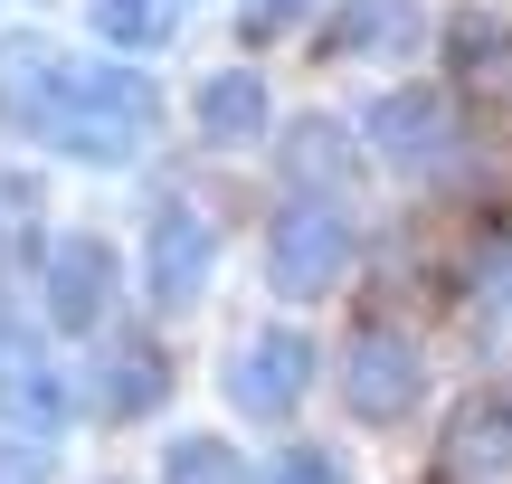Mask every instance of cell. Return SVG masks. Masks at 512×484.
Masks as SVG:
<instances>
[{
	"label": "cell",
	"instance_id": "cell-1",
	"mask_svg": "<svg viewBox=\"0 0 512 484\" xmlns=\"http://www.w3.org/2000/svg\"><path fill=\"white\" fill-rule=\"evenodd\" d=\"M152 124H162L152 76H133V67H76L67 76V114H57L48 143L76 152V162H95V171H114V162H143Z\"/></svg>",
	"mask_w": 512,
	"mask_h": 484
},
{
	"label": "cell",
	"instance_id": "cell-2",
	"mask_svg": "<svg viewBox=\"0 0 512 484\" xmlns=\"http://www.w3.org/2000/svg\"><path fill=\"white\" fill-rule=\"evenodd\" d=\"M351 247H361V228H351L342 200H285L266 228V285L285 304H313L351 276Z\"/></svg>",
	"mask_w": 512,
	"mask_h": 484
},
{
	"label": "cell",
	"instance_id": "cell-3",
	"mask_svg": "<svg viewBox=\"0 0 512 484\" xmlns=\"http://www.w3.org/2000/svg\"><path fill=\"white\" fill-rule=\"evenodd\" d=\"M427 399V352L418 333H399V323H361L342 352V409L361 418V428H399V418H418Z\"/></svg>",
	"mask_w": 512,
	"mask_h": 484
},
{
	"label": "cell",
	"instance_id": "cell-4",
	"mask_svg": "<svg viewBox=\"0 0 512 484\" xmlns=\"http://www.w3.org/2000/svg\"><path fill=\"white\" fill-rule=\"evenodd\" d=\"M370 143L389 152V171H408V181H446L456 171V105H446L437 86H399L370 105Z\"/></svg>",
	"mask_w": 512,
	"mask_h": 484
},
{
	"label": "cell",
	"instance_id": "cell-5",
	"mask_svg": "<svg viewBox=\"0 0 512 484\" xmlns=\"http://www.w3.org/2000/svg\"><path fill=\"white\" fill-rule=\"evenodd\" d=\"M38 304H48L57 333H105V314H114V247L95 238V228L48 238V257H38Z\"/></svg>",
	"mask_w": 512,
	"mask_h": 484
},
{
	"label": "cell",
	"instance_id": "cell-6",
	"mask_svg": "<svg viewBox=\"0 0 512 484\" xmlns=\"http://www.w3.org/2000/svg\"><path fill=\"white\" fill-rule=\"evenodd\" d=\"M304 390H313V342L294 323H256L238 352H228V399L247 418H294Z\"/></svg>",
	"mask_w": 512,
	"mask_h": 484
},
{
	"label": "cell",
	"instance_id": "cell-7",
	"mask_svg": "<svg viewBox=\"0 0 512 484\" xmlns=\"http://www.w3.org/2000/svg\"><path fill=\"white\" fill-rule=\"evenodd\" d=\"M67 48H57L48 29H10L0 38V124L10 133H57V114H67Z\"/></svg>",
	"mask_w": 512,
	"mask_h": 484
},
{
	"label": "cell",
	"instance_id": "cell-8",
	"mask_svg": "<svg viewBox=\"0 0 512 484\" xmlns=\"http://www.w3.org/2000/svg\"><path fill=\"white\" fill-rule=\"evenodd\" d=\"M143 276H152V304H200L209 295V276H219V228H209V209H190V200L152 209Z\"/></svg>",
	"mask_w": 512,
	"mask_h": 484
},
{
	"label": "cell",
	"instance_id": "cell-9",
	"mask_svg": "<svg viewBox=\"0 0 512 484\" xmlns=\"http://www.w3.org/2000/svg\"><path fill=\"white\" fill-rule=\"evenodd\" d=\"M0 428L38 437V447L67 428V380H57V361L38 352V333H19V323H0Z\"/></svg>",
	"mask_w": 512,
	"mask_h": 484
},
{
	"label": "cell",
	"instance_id": "cell-10",
	"mask_svg": "<svg viewBox=\"0 0 512 484\" xmlns=\"http://www.w3.org/2000/svg\"><path fill=\"white\" fill-rule=\"evenodd\" d=\"M162 399H171V352L152 333H114L105 352H95V418L133 428V418H152Z\"/></svg>",
	"mask_w": 512,
	"mask_h": 484
},
{
	"label": "cell",
	"instance_id": "cell-11",
	"mask_svg": "<svg viewBox=\"0 0 512 484\" xmlns=\"http://www.w3.org/2000/svg\"><path fill=\"white\" fill-rule=\"evenodd\" d=\"M446 475L456 484H512V390H484L446 418Z\"/></svg>",
	"mask_w": 512,
	"mask_h": 484
},
{
	"label": "cell",
	"instance_id": "cell-12",
	"mask_svg": "<svg viewBox=\"0 0 512 484\" xmlns=\"http://www.w3.org/2000/svg\"><path fill=\"white\" fill-rule=\"evenodd\" d=\"M342 171H351L342 133H332L323 114H304V124L285 133V181H294V200H342Z\"/></svg>",
	"mask_w": 512,
	"mask_h": 484
},
{
	"label": "cell",
	"instance_id": "cell-13",
	"mask_svg": "<svg viewBox=\"0 0 512 484\" xmlns=\"http://www.w3.org/2000/svg\"><path fill=\"white\" fill-rule=\"evenodd\" d=\"M200 133H219V143H256V133H266V76H247V67L209 76V86H200Z\"/></svg>",
	"mask_w": 512,
	"mask_h": 484
},
{
	"label": "cell",
	"instance_id": "cell-14",
	"mask_svg": "<svg viewBox=\"0 0 512 484\" xmlns=\"http://www.w3.org/2000/svg\"><path fill=\"white\" fill-rule=\"evenodd\" d=\"M95 38L105 48H152V38H171V0H86Z\"/></svg>",
	"mask_w": 512,
	"mask_h": 484
},
{
	"label": "cell",
	"instance_id": "cell-15",
	"mask_svg": "<svg viewBox=\"0 0 512 484\" xmlns=\"http://www.w3.org/2000/svg\"><path fill=\"white\" fill-rule=\"evenodd\" d=\"M162 484H247V466H238L228 437H181L171 466H162Z\"/></svg>",
	"mask_w": 512,
	"mask_h": 484
},
{
	"label": "cell",
	"instance_id": "cell-16",
	"mask_svg": "<svg viewBox=\"0 0 512 484\" xmlns=\"http://www.w3.org/2000/svg\"><path fill=\"white\" fill-rule=\"evenodd\" d=\"M475 333H494V342H512V238L484 257V276H475Z\"/></svg>",
	"mask_w": 512,
	"mask_h": 484
},
{
	"label": "cell",
	"instance_id": "cell-17",
	"mask_svg": "<svg viewBox=\"0 0 512 484\" xmlns=\"http://www.w3.org/2000/svg\"><path fill=\"white\" fill-rule=\"evenodd\" d=\"M266 484H351L342 475V456H323V447H294V456H275Z\"/></svg>",
	"mask_w": 512,
	"mask_h": 484
},
{
	"label": "cell",
	"instance_id": "cell-18",
	"mask_svg": "<svg viewBox=\"0 0 512 484\" xmlns=\"http://www.w3.org/2000/svg\"><path fill=\"white\" fill-rule=\"evenodd\" d=\"M0 484H48V456H29V447H0Z\"/></svg>",
	"mask_w": 512,
	"mask_h": 484
}]
</instances>
